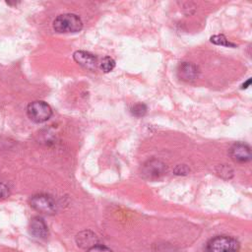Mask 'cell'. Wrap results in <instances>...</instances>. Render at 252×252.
<instances>
[{
    "mask_svg": "<svg viewBox=\"0 0 252 252\" xmlns=\"http://www.w3.org/2000/svg\"><path fill=\"white\" fill-rule=\"evenodd\" d=\"M83 29V22L81 18L72 13L61 14L53 21V30L58 33L78 32Z\"/></svg>",
    "mask_w": 252,
    "mask_h": 252,
    "instance_id": "1",
    "label": "cell"
},
{
    "mask_svg": "<svg viewBox=\"0 0 252 252\" xmlns=\"http://www.w3.org/2000/svg\"><path fill=\"white\" fill-rule=\"evenodd\" d=\"M239 242L228 235H218L209 240L206 246V252H238Z\"/></svg>",
    "mask_w": 252,
    "mask_h": 252,
    "instance_id": "2",
    "label": "cell"
},
{
    "mask_svg": "<svg viewBox=\"0 0 252 252\" xmlns=\"http://www.w3.org/2000/svg\"><path fill=\"white\" fill-rule=\"evenodd\" d=\"M27 114L32 121L35 123H42L51 117L52 109L45 101L35 100L28 105Z\"/></svg>",
    "mask_w": 252,
    "mask_h": 252,
    "instance_id": "3",
    "label": "cell"
},
{
    "mask_svg": "<svg viewBox=\"0 0 252 252\" xmlns=\"http://www.w3.org/2000/svg\"><path fill=\"white\" fill-rule=\"evenodd\" d=\"M30 204L32 209L41 214L52 215L56 212V203L54 199L47 194H36L32 196Z\"/></svg>",
    "mask_w": 252,
    "mask_h": 252,
    "instance_id": "4",
    "label": "cell"
},
{
    "mask_svg": "<svg viewBox=\"0 0 252 252\" xmlns=\"http://www.w3.org/2000/svg\"><path fill=\"white\" fill-rule=\"evenodd\" d=\"M167 170L166 165L158 159H150L145 162L141 169V174L144 178L149 180H157L165 174Z\"/></svg>",
    "mask_w": 252,
    "mask_h": 252,
    "instance_id": "5",
    "label": "cell"
},
{
    "mask_svg": "<svg viewBox=\"0 0 252 252\" xmlns=\"http://www.w3.org/2000/svg\"><path fill=\"white\" fill-rule=\"evenodd\" d=\"M229 155L234 161L247 162L251 159V150L247 144L235 143L229 150Z\"/></svg>",
    "mask_w": 252,
    "mask_h": 252,
    "instance_id": "6",
    "label": "cell"
},
{
    "mask_svg": "<svg viewBox=\"0 0 252 252\" xmlns=\"http://www.w3.org/2000/svg\"><path fill=\"white\" fill-rule=\"evenodd\" d=\"M73 58L79 65H81L84 68H87L89 70H94V69H96V67L98 65L97 57L94 54L88 52V51L78 50V51L74 52Z\"/></svg>",
    "mask_w": 252,
    "mask_h": 252,
    "instance_id": "7",
    "label": "cell"
},
{
    "mask_svg": "<svg viewBox=\"0 0 252 252\" xmlns=\"http://www.w3.org/2000/svg\"><path fill=\"white\" fill-rule=\"evenodd\" d=\"M199 74L198 67L190 62H182L177 68L178 78L185 82L194 81Z\"/></svg>",
    "mask_w": 252,
    "mask_h": 252,
    "instance_id": "8",
    "label": "cell"
},
{
    "mask_svg": "<svg viewBox=\"0 0 252 252\" xmlns=\"http://www.w3.org/2000/svg\"><path fill=\"white\" fill-rule=\"evenodd\" d=\"M30 232L33 237L44 239L48 235V227L40 217H33L30 222Z\"/></svg>",
    "mask_w": 252,
    "mask_h": 252,
    "instance_id": "9",
    "label": "cell"
},
{
    "mask_svg": "<svg viewBox=\"0 0 252 252\" xmlns=\"http://www.w3.org/2000/svg\"><path fill=\"white\" fill-rule=\"evenodd\" d=\"M76 242L78 244V246H80L81 248H86L89 249L96 244H98V239L96 237V235L91 231V230H83L81 232H79L76 236Z\"/></svg>",
    "mask_w": 252,
    "mask_h": 252,
    "instance_id": "10",
    "label": "cell"
},
{
    "mask_svg": "<svg viewBox=\"0 0 252 252\" xmlns=\"http://www.w3.org/2000/svg\"><path fill=\"white\" fill-rule=\"evenodd\" d=\"M211 41L215 44L218 45H222V46H227V47H235V44L230 42L223 34H216L211 36Z\"/></svg>",
    "mask_w": 252,
    "mask_h": 252,
    "instance_id": "11",
    "label": "cell"
},
{
    "mask_svg": "<svg viewBox=\"0 0 252 252\" xmlns=\"http://www.w3.org/2000/svg\"><path fill=\"white\" fill-rule=\"evenodd\" d=\"M99 64V68L104 72V73H108L110 71L113 70V68L115 67V61L109 57V56H105L101 59Z\"/></svg>",
    "mask_w": 252,
    "mask_h": 252,
    "instance_id": "12",
    "label": "cell"
},
{
    "mask_svg": "<svg viewBox=\"0 0 252 252\" xmlns=\"http://www.w3.org/2000/svg\"><path fill=\"white\" fill-rule=\"evenodd\" d=\"M147 110H148L147 105L142 102L136 103L131 107V113L136 117H143L147 113Z\"/></svg>",
    "mask_w": 252,
    "mask_h": 252,
    "instance_id": "13",
    "label": "cell"
},
{
    "mask_svg": "<svg viewBox=\"0 0 252 252\" xmlns=\"http://www.w3.org/2000/svg\"><path fill=\"white\" fill-rule=\"evenodd\" d=\"M217 172L220 176H221L223 178H230L233 175L232 169L228 165H225V164L219 165L217 168Z\"/></svg>",
    "mask_w": 252,
    "mask_h": 252,
    "instance_id": "14",
    "label": "cell"
},
{
    "mask_svg": "<svg viewBox=\"0 0 252 252\" xmlns=\"http://www.w3.org/2000/svg\"><path fill=\"white\" fill-rule=\"evenodd\" d=\"M87 252H113L110 248H108L105 245L102 244H96L91 248L88 249Z\"/></svg>",
    "mask_w": 252,
    "mask_h": 252,
    "instance_id": "15",
    "label": "cell"
},
{
    "mask_svg": "<svg viewBox=\"0 0 252 252\" xmlns=\"http://www.w3.org/2000/svg\"><path fill=\"white\" fill-rule=\"evenodd\" d=\"M189 171H190V168L186 164H179L173 170V172L176 175H186L189 173Z\"/></svg>",
    "mask_w": 252,
    "mask_h": 252,
    "instance_id": "16",
    "label": "cell"
},
{
    "mask_svg": "<svg viewBox=\"0 0 252 252\" xmlns=\"http://www.w3.org/2000/svg\"><path fill=\"white\" fill-rule=\"evenodd\" d=\"M10 194V191H9V188L6 184L0 182V200L2 199H5L9 196Z\"/></svg>",
    "mask_w": 252,
    "mask_h": 252,
    "instance_id": "17",
    "label": "cell"
},
{
    "mask_svg": "<svg viewBox=\"0 0 252 252\" xmlns=\"http://www.w3.org/2000/svg\"><path fill=\"white\" fill-rule=\"evenodd\" d=\"M250 82H251V80H250V79H248V80H247V81L242 85V87H241V88H242V89H246V88H248V87H249V85H250Z\"/></svg>",
    "mask_w": 252,
    "mask_h": 252,
    "instance_id": "18",
    "label": "cell"
}]
</instances>
